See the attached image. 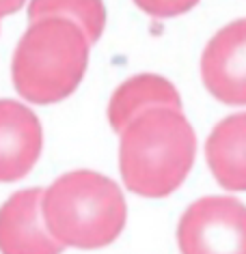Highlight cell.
Wrapping results in <instances>:
<instances>
[{
	"mask_svg": "<svg viewBox=\"0 0 246 254\" xmlns=\"http://www.w3.org/2000/svg\"><path fill=\"white\" fill-rule=\"evenodd\" d=\"M194 153V129L181 110L154 108L121 134L119 168L125 188L145 198H164L184 183Z\"/></svg>",
	"mask_w": 246,
	"mask_h": 254,
	"instance_id": "6da1fadb",
	"label": "cell"
},
{
	"mask_svg": "<svg viewBox=\"0 0 246 254\" xmlns=\"http://www.w3.org/2000/svg\"><path fill=\"white\" fill-rule=\"evenodd\" d=\"M43 220L63 246L93 250L112 244L125 226V198L117 183L93 170L59 177L41 200Z\"/></svg>",
	"mask_w": 246,
	"mask_h": 254,
	"instance_id": "7a4b0ae2",
	"label": "cell"
},
{
	"mask_svg": "<svg viewBox=\"0 0 246 254\" xmlns=\"http://www.w3.org/2000/svg\"><path fill=\"white\" fill-rule=\"evenodd\" d=\"M91 41L65 17H43L28 26L13 54V84L33 104H56L84 78Z\"/></svg>",
	"mask_w": 246,
	"mask_h": 254,
	"instance_id": "3957f363",
	"label": "cell"
},
{
	"mask_svg": "<svg viewBox=\"0 0 246 254\" xmlns=\"http://www.w3.org/2000/svg\"><path fill=\"white\" fill-rule=\"evenodd\" d=\"M181 254H246V207L229 196H207L188 207L177 228Z\"/></svg>",
	"mask_w": 246,
	"mask_h": 254,
	"instance_id": "277c9868",
	"label": "cell"
},
{
	"mask_svg": "<svg viewBox=\"0 0 246 254\" xmlns=\"http://www.w3.org/2000/svg\"><path fill=\"white\" fill-rule=\"evenodd\" d=\"M201 78L218 101L246 104V17L227 24L210 39L201 56Z\"/></svg>",
	"mask_w": 246,
	"mask_h": 254,
	"instance_id": "5b68a950",
	"label": "cell"
},
{
	"mask_svg": "<svg viewBox=\"0 0 246 254\" xmlns=\"http://www.w3.org/2000/svg\"><path fill=\"white\" fill-rule=\"evenodd\" d=\"M43 190H22L0 207L2 254H61L59 244L43 220Z\"/></svg>",
	"mask_w": 246,
	"mask_h": 254,
	"instance_id": "8992f818",
	"label": "cell"
},
{
	"mask_svg": "<svg viewBox=\"0 0 246 254\" xmlns=\"http://www.w3.org/2000/svg\"><path fill=\"white\" fill-rule=\"evenodd\" d=\"M41 125L20 101L0 99V183L30 173L41 153Z\"/></svg>",
	"mask_w": 246,
	"mask_h": 254,
	"instance_id": "52a82bcc",
	"label": "cell"
},
{
	"mask_svg": "<svg viewBox=\"0 0 246 254\" xmlns=\"http://www.w3.org/2000/svg\"><path fill=\"white\" fill-rule=\"evenodd\" d=\"M154 108H173L181 110V97L171 82L160 75L141 73L125 80L121 86L112 93L108 104V121L117 134L141 114L154 110Z\"/></svg>",
	"mask_w": 246,
	"mask_h": 254,
	"instance_id": "ba28073f",
	"label": "cell"
},
{
	"mask_svg": "<svg viewBox=\"0 0 246 254\" xmlns=\"http://www.w3.org/2000/svg\"><path fill=\"white\" fill-rule=\"evenodd\" d=\"M205 157L214 179L225 190L246 192V112L231 114L212 129Z\"/></svg>",
	"mask_w": 246,
	"mask_h": 254,
	"instance_id": "9c48e42d",
	"label": "cell"
},
{
	"mask_svg": "<svg viewBox=\"0 0 246 254\" xmlns=\"http://www.w3.org/2000/svg\"><path fill=\"white\" fill-rule=\"evenodd\" d=\"M28 15L33 22L43 17H65L78 24L91 43H95L106 28V7L102 0H30Z\"/></svg>",
	"mask_w": 246,
	"mask_h": 254,
	"instance_id": "30bf717a",
	"label": "cell"
},
{
	"mask_svg": "<svg viewBox=\"0 0 246 254\" xmlns=\"http://www.w3.org/2000/svg\"><path fill=\"white\" fill-rule=\"evenodd\" d=\"M134 4L151 17L166 20V17H177L190 11L199 4V0H134Z\"/></svg>",
	"mask_w": 246,
	"mask_h": 254,
	"instance_id": "8fae6325",
	"label": "cell"
},
{
	"mask_svg": "<svg viewBox=\"0 0 246 254\" xmlns=\"http://www.w3.org/2000/svg\"><path fill=\"white\" fill-rule=\"evenodd\" d=\"M24 2H26V0H0V17L15 13L17 9H22Z\"/></svg>",
	"mask_w": 246,
	"mask_h": 254,
	"instance_id": "7c38bea8",
	"label": "cell"
}]
</instances>
